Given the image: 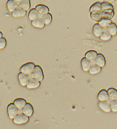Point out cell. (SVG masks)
<instances>
[{"instance_id": "18", "label": "cell", "mask_w": 117, "mask_h": 129, "mask_svg": "<svg viewBox=\"0 0 117 129\" xmlns=\"http://www.w3.org/2000/svg\"><path fill=\"white\" fill-rule=\"evenodd\" d=\"M86 58L91 60V62H94L96 57L97 55V53L94 50H89L86 53Z\"/></svg>"}, {"instance_id": "9", "label": "cell", "mask_w": 117, "mask_h": 129, "mask_svg": "<svg viewBox=\"0 0 117 129\" xmlns=\"http://www.w3.org/2000/svg\"><path fill=\"white\" fill-rule=\"evenodd\" d=\"M92 64V62L86 57L82 58V60H81V66H82V68L83 69V70L85 71H89Z\"/></svg>"}, {"instance_id": "19", "label": "cell", "mask_w": 117, "mask_h": 129, "mask_svg": "<svg viewBox=\"0 0 117 129\" xmlns=\"http://www.w3.org/2000/svg\"><path fill=\"white\" fill-rule=\"evenodd\" d=\"M108 94L110 100H117V89L113 88H110L108 89Z\"/></svg>"}, {"instance_id": "8", "label": "cell", "mask_w": 117, "mask_h": 129, "mask_svg": "<svg viewBox=\"0 0 117 129\" xmlns=\"http://www.w3.org/2000/svg\"><path fill=\"white\" fill-rule=\"evenodd\" d=\"M27 11L20 7V6H18L15 10L12 12V16L14 17H22L26 15Z\"/></svg>"}, {"instance_id": "13", "label": "cell", "mask_w": 117, "mask_h": 129, "mask_svg": "<svg viewBox=\"0 0 117 129\" xmlns=\"http://www.w3.org/2000/svg\"><path fill=\"white\" fill-rule=\"evenodd\" d=\"M105 31L104 28L99 23H96L93 26V32L96 37H100Z\"/></svg>"}, {"instance_id": "7", "label": "cell", "mask_w": 117, "mask_h": 129, "mask_svg": "<svg viewBox=\"0 0 117 129\" xmlns=\"http://www.w3.org/2000/svg\"><path fill=\"white\" fill-rule=\"evenodd\" d=\"M41 85V83L39 81L37 80V79H34L32 77L30 78L29 82H28L27 84V88L29 89H34V88H37Z\"/></svg>"}, {"instance_id": "35", "label": "cell", "mask_w": 117, "mask_h": 129, "mask_svg": "<svg viewBox=\"0 0 117 129\" xmlns=\"http://www.w3.org/2000/svg\"><path fill=\"white\" fill-rule=\"evenodd\" d=\"M3 37V34H2V32H1V31H0V39H1V38H2Z\"/></svg>"}, {"instance_id": "14", "label": "cell", "mask_w": 117, "mask_h": 129, "mask_svg": "<svg viewBox=\"0 0 117 129\" xmlns=\"http://www.w3.org/2000/svg\"><path fill=\"white\" fill-rule=\"evenodd\" d=\"M114 15H115V12H114L113 10H108L101 11V15H102L103 18L111 20L114 16Z\"/></svg>"}, {"instance_id": "28", "label": "cell", "mask_w": 117, "mask_h": 129, "mask_svg": "<svg viewBox=\"0 0 117 129\" xmlns=\"http://www.w3.org/2000/svg\"><path fill=\"white\" fill-rule=\"evenodd\" d=\"M101 8H102V11L108 10H113V6L111 3H109L107 2H103L101 3Z\"/></svg>"}, {"instance_id": "1", "label": "cell", "mask_w": 117, "mask_h": 129, "mask_svg": "<svg viewBox=\"0 0 117 129\" xmlns=\"http://www.w3.org/2000/svg\"><path fill=\"white\" fill-rule=\"evenodd\" d=\"M31 76L33 78L39 81L43 80V79H44V74H43V69L39 66H35Z\"/></svg>"}, {"instance_id": "6", "label": "cell", "mask_w": 117, "mask_h": 129, "mask_svg": "<svg viewBox=\"0 0 117 129\" xmlns=\"http://www.w3.org/2000/svg\"><path fill=\"white\" fill-rule=\"evenodd\" d=\"M18 81L20 82V84L24 86H27L30 78L29 77V75H27V74H24V73L20 72L18 75Z\"/></svg>"}, {"instance_id": "12", "label": "cell", "mask_w": 117, "mask_h": 129, "mask_svg": "<svg viewBox=\"0 0 117 129\" xmlns=\"http://www.w3.org/2000/svg\"><path fill=\"white\" fill-rule=\"evenodd\" d=\"M13 103L17 107V108L19 110H22L23 108L25 107V105L27 104V102L25 99H23V98H16V99L14 100Z\"/></svg>"}, {"instance_id": "32", "label": "cell", "mask_w": 117, "mask_h": 129, "mask_svg": "<svg viewBox=\"0 0 117 129\" xmlns=\"http://www.w3.org/2000/svg\"><path fill=\"white\" fill-rule=\"evenodd\" d=\"M6 40L4 37L0 39V49H3L6 47Z\"/></svg>"}, {"instance_id": "10", "label": "cell", "mask_w": 117, "mask_h": 129, "mask_svg": "<svg viewBox=\"0 0 117 129\" xmlns=\"http://www.w3.org/2000/svg\"><path fill=\"white\" fill-rule=\"evenodd\" d=\"M99 107L105 112H110L111 111L110 103L108 101H100L98 103Z\"/></svg>"}, {"instance_id": "20", "label": "cell", "mask_w": 117, "mask_h": 129, "mask_svg": "<svg viewBox=\"0 0 117 129\" xmlns=\"http://www.w3.org/2000/svg\"><path fill=\"white\" fill-rule=\"evenodd\" d=\"M6 6H7L8 10L11 12H13L18 6V5L13 0H8L6 3Z\"/></svg>"}, {"instance_id": "34", "label": "cell", "mask_w": 117, "mask_h": 129, "mask_svg": "<svg viewBox=\"0 0 117 129\" xmlns=\"http://www.w3.org/2000/svg\"><path fill=\"white\" fill-rule=\"evenodd\" d=\"M13 1H15V2H16V3L18 4V5H20V4L21 3V2L23 1V0H13Z\"/></svg>"}, {"instance_id": "15", "label": "cell", "mask_w": 117, "mask_h": 129, "mask_svg": "<svg viewBox=\"0 0 117 129\" xmlns=\"http://www.w3.org/2000/svg\"><path fill=\"white\" fill-rule=\"evenodd\" d=\"M94 62L95 64H97L100 67H103L105 65V63H106L105 56L101 54H97V57H96V59H95Z\"/></svg>"}, {"instance_id": "33", "label": "cell", "mask_w": 117, "mask_h": 129, "mask_svg": "<svg viewBox=\"0 0 117 129\" xmlns=\"http://www.w3.org/2000/svg\"><path fill=\"white\" fill-rule=\"evenodd\" d=\"M104 1H105V2H107V3H113L115 2L116 0H104Z\"/></svg>"}, {"instance_id": "17", "label": "cell", "mask_w": 117, "mask_h": 129, "mask_svg": "<svg viewBox=\"0 0 117 129\" xmlns=\"http://www.w3.org/2000/svg\"><path fill=\"white\" fill-rule=\"evenodd\" d=\"M97 98L100 101H108L109 100V96L108 91L106 89H102L100 91L97 95Z\"/></svg>"}, {"instance_id": "4", "label": "cell", "mask_w": 117, "mask_h": 129, "mask_svg": "<svg viewBox=\"0 0 117 129\" xmlns=\"http://www.w3.org/2000/svg\"><path fill=\"white\" fill-rule=\"evenodd\" d=\"M29 117L23 113H19L13 119L14 123L16 124L21 125L27 123L29 121Z\"/></svg>"}, {"instance_id": "26", "label": "cell", "mask_w": 117, "mask_h": 129, "mask_svg": "<svg viewBox=\"0 0 117 129\" xmlns=\"http://www.w3.org/2000/svg\"><path fill=\"white\" fill-rule=\"evenodd\" d=\"M19 6L25 10H29L30 7V0H23L21 2V3L19 5Z\"/></svg>"}, {"instance_id": "21", "label": "cell", "mask_w": 117, "mask_h": 129, "mask_svg": "<svg viewBox=\"0 0 117 129\" xmlns=\"http://www.w3.org/2000/svg\"><path fill=\"white\" fill-rule=\"evenodd\" d=\"M91 12H101L102 8H101V3L100 2H96L94 3L90 8Z\"/></svg>"}, {"instance_id": "24", "label": "cell", "mask_w": 117, "mask_h": 129, "mask_svg": "<svg viewBox=\"0 0 117 129\" xmlns=\"http://www.w3.org/2000/svg\"><path fill=\"white\" fill-rule=\"evenodd\" d=\"M101 70V67H100V66H98L96 64H92L91 66V68L89 69V72L91 74H97V73H100Z\"/></svg>"}, {"instance_id": "25", "label": "cell", "mask_w": 117, "mask_h": 129, "mask_svg": "<svg viewBox=\"0 0 117 129\" xmlns=\"http://www.w3.org/2000/svg\"><path fill=\"white\" fill-rule=\"evenodd\" d=\"M90 16H91V18L92 20H95V21H97V22H99L100 20L103 19L101 12H91Z\"/></svg>"}, {"instance_id": "16", "label": "cell", "mask_w": 117, "mask_h": 129, "mask_svg": "<svg viewBox=\"0 0 117 129\" xmlns=\"http://www.w3.org/2000/svg\"><path fill=\"white\" fill-rule=\"evenodd\" d=\"M32 25L37 28H43L45 25V23L43 19L41 17H39L32 21Z\"/></svg>"}, {"instance_id": "23", "label": "cell", "mask_w": 117, "mask_h": 129, "mask_svg": "<svg viewBox=\"0 0 117 129\" xmlns=\"http://www.w3.org/2000/svg\"><path fill=\"white\" fill-rule=\"evenodd\" d=\"M41 17L40 15H39L38 11L35 10V8H33L29 11V18L30 19L31 21L35 20V19L37 18Z\"/></svg>"}, {"instance_id": "30", "label": "cell", "mask_w": 117, "mask_h": 129, "mask_svg": "<svg viewBox=\"0 0 117 129\" xmlns=\"http://www.w3.org/2000/svg\"><path fill=\"white\" fill-rule=\"evenodd\" d=\"M101 39L103 40H108L111 39V35L107 31V30H105L103 31L101 35L100 36Z\"/></svg>"}, {"instance_id": "31", "label": "cell", "mask_w": 117, "mask_h": 129, "mask_svg": "<svg viewBox=\"0 0 117 129\" xmlns=\"http://www.w3.org/2000/svg\"><path fill=\"white\" fill-rule=\"evenodd\" d=\"M110 107H111V111L114 112H117V100H111L110 102Z\"/></svg>"}, {"instance_id": "22", "label": "cell", "mask_w": 117, "mask_h": 129, "mask_svg": "<svg viewBox=\"0 0 117 129\" xmlns=\"http://www.w3.org/2000/svg\"><path fill=\"white\" fill-rule=\"evenodd\" d=\"M106 30L111 34V35H116L117 33V25L115 23H111L110 25L106 28Z\"/></svg>"}, {"instance_id": "11", "label": "cell", "mask_w": 117, "mask_h": 129, "mask_svg": "<svg viewBox=\"0 0 117 129\" xmlns=\"http://www.w3.org/2000/svg\"><path fill=\"white\" fill-rule=\"evenodd\" d=\"M22 113H24L25 115L30 117V116L32 115L33 112H34V109H33V107L31 104L27 103V104L25 105V107H24V108H23V109L22 110Z\"/></svg>"}, {"instance_id": "27", "label": "cell", "mask_w": 117, "mask_h": 129, "mask_svg": "<svg viewBox=\"0 0 117 129\" xmlns=\"http://www.w3.org/2000/svg\"><path fill=\"white\" fill-rule=\"evenodd\" d=\"M111 20H108V19H105L103 18L102 20H100L98 22V23L100 24L101 26H102L103 28H107L109 25L111 24Z\"/></svg>"}, {"instance_id": "29", "label": "cell", "mask_w": 117, "mask_h": 129, "mask_svg": "<svg viewBox=\"0 0 117 129\" xmlns=\"http://www.w3.org/2000/svg\"><path fill=\"white\" fill-rule=\"evenodd\" d=\"M41 18L44 20V22L45 23V25H48V24L50 23L51 21H52V15L50 13L46 14V15L42 16Z\"/></svg>"}, {"instance_id": "3", "label": "cell", "mask_w": 117, "mask_h": 129, "mask_svg": "<svg viewBox=\"0 0 117 129\" xmlns=\"http://www.w3.org/2000/svg\"><path fill=\"white\" fill-rule=\"evenodd\" d=\"M7 112L9 117L11 119H14L15 117L19 113V110L14 105V103H10L8 106Z\"/></svg>"}, {"instance_id": "5", "label": "cell", "mask_w": 117, "mask_h": 129, "mask_svg": "<svg viewBox=\"0 0 117 129\" xmlns=\"http://www.w3.org/2000/svg\"><path fill=\"white\" fill-rule=\"evenodd\" d=\"M35 10L38 11L41 17L49 13V8L44 5H38L35 6Z\"/></svg>"}, {"instance_id": "2", "label": "cell", "mask_w": 117, "mask_h": 129, "mask_svg": "<svg viewBox=\"0 0 117 129\" xmlns=\"http://www.w3.org/2000/svg\"><path fill=\"white\" fill-rule=\"evenodd\" d=\"M35 65L33 62H27L22 66L20 68V72L27 75H31Z\"/></svg>"}]
</instances>
